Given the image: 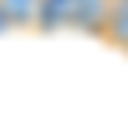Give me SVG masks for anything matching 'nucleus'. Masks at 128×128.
I'll return each mask as SVG.
<instances>
[{
	"label": "nucleus",
	"instance_id": "f257e3e1",
	"mask_svg": "<svg viewBox=\"0 0 128 128\" xmlns=\"http://www.w3.org/2000/svg\"><path fill=\"white\" fill-rule=\"evenodd\" d=\"M114 0H66V28L83 31L90 38H100Z\"/></svg>",
	"mask_w": 128,
	"mask_h": 128
},
{
	"label": "nucleus",
	"instance_id": "f03ea898",
	"mask_svg": "<svg viewBox=\"0 0 128 128\" xmlns=\"http://www.w3.org/2000/svg\"><path fill=\"white\" fill-rule=\"evenodd\" d=\"M42 0H0V21L7 24V31H24L38 24Z\"/></svg>",
	"mask_w": 128,
	"mask_h": 128
},
{
	"label": "nucleus",
	"instance_id": "7ed1b4c3",
	"mask_svg": "<svg viewBox=\"0 0 128 128\" xmlns=\"http://www.w3.org/2000/svg\"><path fill=\"white\" fill-rule=\"evenodd\" d=\"M100 42L128 56V0H114L111 4L104 31H100Z\"/></svg>",
	"mask_w": 128,
	"mask_h": 128
}]
</instances>
